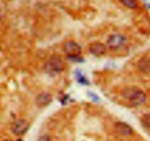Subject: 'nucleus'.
Wrapping results in <instances>:
<instances>
[{
	"instance_id": "nucleus-9",
	"label": "nucleus",
	"mask_w": 150,
	"mask_h": 141,
	"mask_svg": "<svg viewBox=\"0 0 150 141\" xmlns=\"http://www.w3.org/2000/svg\"><path fill=\"white\" fill-rule=\"evenodd\" d=\"M138 68L141 71L145 74H150V58L143 57L138 61Z\"/></svg>"
},
{
	"instance_id": "nucleus-10",
	"label": "nucleus",
	"mask_w": 150,
	"mask_h": 141,
	"mask_svg": "<svg viewBox=\"0 0 150 141\" xmlns=\"http://www.w3.org/2000/svg\"><path fill=\"white\" fill-rule=\"evenodd\" d=\"M141 123L146 129H150V113L145 114L141 118Z\"/></svg>"
},
{
	"instance_id": "nucleus-8",
	"label": "nucleus",
	"mask_w": 150,
	"mask_h": 141,
	"mask_svg": "<svg viewBox=\"0 0 150 141\" xmlns=\"http://www.w3.org/2000/svg\"><path fill=\"white\" fill-rule=\"evenodd\" d=\"M52 101V97L50 94L46 93H41L36 98V104L39 107H44L47 106Z\"/></svg>"
},
{
	"instance_id": "nucleus-4",
	"label": "nucleus",
	"mask_w": 150,
	"mask_h": 141,
	"mask_svg": "<svg viewBox=\"0 0 150 141\" xmlns=\"http://www.w3.org/2000/svg\"><path fill=\"white\" fill-rule=\"evenodd\" d=\"M126 43V38L120 34H112L108 38L107 45L110 49L113 50L122 48Z\"/></svg>"
},
{
	"instance_id": "nucleus-12",
	"label": "nucleus",
	"mask_w": 150,
	"mask_h": 141,
	"mask_svg": "<svg viewBox=\"0 0 150 141\" xmlns=\"http://www.w3.org/2000/svg\"><path fill=\"white\" fill-rule=\"evenodd\" d=\"M79 75V77L80 78H77V80H78V82H80L81 83H85V84H87L88 83V80H86V79L85 78V77H83V76H82L83 74H78Z\"/></svg>"
},
{
	"instance_id": "nucleus-14",
	"label": "nucleus",
	"mask_w": 150,
	"mask_h": 141,
	"mask_svg": "<svg viewBox=\"0 0 150 141\" xmlns=\"http://www.w3.org/2000/svg\"><path fill=\"white\" fill-rule=\"evenodd\" d=\"M17 141H21V140H17Z\"/></svg>"
},
{
	"instance_id": "nucleus-1",
	"label": "nucleus",
	"mask_w": 150,
	"mask_h": 141,
	"mask_svg": "<svg viewBox=\"0 0 150 141\" xmlns=\"http://www.w3.org/2000/svg\"><path fill=\"white\" fill-rule=\"evenodd\" d=\"M122 95L133 107H138L145 102L146 96L145 93L136 87H129L124 89Z\"/></svg>"
},
{
	"instance_id": "nucleus-6",
	"label": "nucleus",
	"mask_w": 150,
	"mask_h": 141,
	"mask_svg": "<svg viewBox=\"0 0 150 141\" xmlns=\"http://www.w3.org/2000/svg\"><path fill=\"white\" fill-rule=\"evenodd\" d=\"M89 51L93 55L99 57L105 54L106 51L105 45L100 42H93L89 47Z\"/></svg>"
},
{
	"instance_id": "nucleus-11",
	"label": "nucleus",
	"mask_w": 150,
	"mask_h": 141,
	"mask_svg": "<svg viewBox=\"0 0 150 141\" xmlns=\"http://www.w3.org/2000/svg\"><path fill=\"white\" fill-rule=\"evenodd\" d=\"M121 2L126 7L129 8H132V9L136 8L137 6H138V4H137L135 0H121Z\"/></svg>"
},
{
	"instance_id": "nucleus-13",
	"label": "nucleus",
	"mask_w": 150,
	"mask_h": 141,
	"mask_svg": "<svg viewBox=\"0 0 150 141\" xmlns=\"http://www.w3.org/2000/svg\"><path fill=\"white\" fill-rule=\"evenodd\" d=\"M149 8H150V5H149Z\"/></svg>"
},
{
	"instance_id": "nucleus-2",
	"label": "nucleus",
	"mask_w": 150,
	"mask_h": 141,
	"mask_svg": "<svg viewBox=\"0 0 150 141\" xmlns=\"http://www.w3.org/2000/svg\"><path fill=\"white\" fill-rule=\"evenodd\" d=\"M45 69L50 74H57L64 69V63L61 58L57 56H53L47 62Z\"/></svg>"
},
{
	"instance_id": "nucleus-3",
	"label": "nucleus",
	"mask_w": 150,
	"mask_h": 141,
	"mask_svg": "<svg viewBox=\"0 0 150 141\" xmlns=\"http://www.w3.org/2000/svg\"><path fill=\"white\" fill-rule=\"evenodd\" d=\"M63 50L70 58H79L81 54V47L74 41H68L63 45Z\"/></svg>"
},
{
	"instance_id": "nucleus-5",
	"label": "nucleus",
	"mask_w": 150,
	"mask_h": 141,
	"mask_svg": "<svg viewBox=\"0 0 150 141\" xmlns=\"http://www.w3.org/2000/svg\"><path fill=\"white\" fill-rule=\"evenodd\" d=\"M29 129V123L24 119H18L11 126V130L15 135H22L26 133Z\"/></svg>"
},
{
	"instance_id": "nucleus-7",
	"label": "nucleus",
	"mask_w": 150,
	"mask_h": 141,
	"mask_svg": "<svg viewBox=\"0 0 150 141\" xmlns=\"http://www.w3.org/2000/svg\"><path fill=\"white\" fill-rule=\"evenodd\" d=\"M116 130L119 135L122 136H129L132 134V129L130 126L123 122H118L115 125Z\"/></svg>"
}]
</instances>
